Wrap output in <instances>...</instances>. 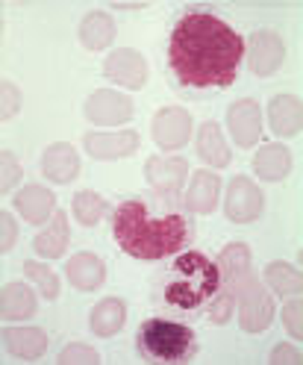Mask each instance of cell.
<instances>
[{"instance_id": "19", "label": "cell", "mask_w": 303, "mask_h": 365, "mask_svg": "<svg viewBox=\"0 0 303 365\" xmlns=\"http://www.w3.org/2000/svg\"><path fill=\"white\" fill-rule=\"evenodd\" d=\"M268 124L277 135H297L303 127V106L294 95H277L268 103Z\"/></svg>"}, {"instance_id": "30", "label": "cell", "mask_w": 303, "mask_h": 365, "mask_svg": "<svg viewBox=\"0 0 303 365\" xmlns=\"http://www.w3.org/2000/svg\"><path fill=\"white\" fill-rule=\"evenodd\" d=\"M59 365H101V354L88 348L86 341H71L68 348H62Z\"/></svg>"}, {"instance_id": "20", "label": "cell", "mask_w": 303, "mask_h": 365, "mask_svg": "<svg viewBox=\"0 0 303 365\" xmlns=\"http://www.w3.org/2000/svg\"><path fill=\"white\" fill-rule=\"evenodd\" d=\"M15 210L21 212V218H27L30 224H44L51 215H53V207H56V197L51 189L44 186H27L15 195Z\"/></svg>"}, {"instance_id": "25", "label": "cell", "mask_w": 303, "mask_h": 365, "mask_svg": "<svg viewBox=\"0 0 303 365\" xmlns=\"http://www.w3.org/2000/svg\"><path fill=\"white\" fill-rule=\"evenodd\" d=\"M124 318H127V307L121 298H106L101 301L88 315V324H91V333L101 336V339H109L115 336L121 327H124Z\"/></svg>"}, {"instance_id": "2", "label": "cell", "mask_w": 303, "mask_h": 365, "mask_svg": "<svg viewBox=\"0 0 303 365\" xmlns=\"http://www.w3.org/2000/svg\"><path fill=\"white\" fill-rule=\"evenodd\" d=\"M112 236L133 259H168L192 239V215L180 210L177 197H162V203L127 197L112 212Z\"/></svg>"}, {"instance_id": "18", "label": "cell", "mask_w": 303, "mask_h": 365, "mask_svg": "<svg viewBox=\"0 0 303 365\" xmlns=\"http://www.w3.org/2000/svg\"><path fill=\"white\" fill-rule=\"evenodd\" d=\"M4 345L12 356L33 362L48 351V333L38 327H6L4 330Z\"/></svg>"}, {"instance_id": "23", "label": "cell", "mask_w": 303, "mask_h": 365, "mask_svg": "<svg viewBox=\"0 0 303 365\" xmlns=\"http://www.w3.org/2000/svg\"><path fill=\"white\" fill-rule=\"evenodd\" d=\"M197 156L212 168H227L232 163L230 148L224 142V133H221V127L215 121H206L200 127V133H197Z\"/></svg>"}, {"instance_id": "7", "label": "cell", "mask_w": 303, "mask_h": 365, "mask_svg": "<svg viewBox=\"0 0 303 365\" xmlns=\"http://www.w3.org/2000/svg\"><path fill=\"white\" fill-rule=\"evenodd\" d=\"M83 112L91 124L118 127V124H127L133 118V101H130V95H124V91L98 88L95 95H88V101L83 103Z\"/></svg>"}, {"instance_id": "31", "label": "cell", "mask_w": 303, "mask_h": 365, "mask_svg": "<svg viewBox=\"0 0 303 365\" xmlns=\"http://www.w3.org/2000/svg\"><path fill=\"white\" fill-rule=\"evenodd\" d=\"M0 165H4V174H0V195H9L15 182H21V165L12 150L0 153Z\"/></svg>"}, {"instance_id": "8", "label": "cell", "mask_w": 303, "mask_h": 365, "mask_svg": "<svg viewBox=\"0 0 303 365\" xmlns=\"http://www.w3.org/2000/svg\"><path fill=\"white\" fill-rule=\"evenodd\" d=\"M189 174V163L180 156H150L145 163V180L153 195L162 197H180V189Z\"/></svg>"}, {"instance_id": "4", "label": "cell", "mask_w": 303, "mask_h": 365, "mask_svg": "<svg viewBox=\"0 0 303 365\" xmlns=\"http://www.w3.org/2000/svg\"><path fill=\"white\" fill-rule=\"evenodd\" d=\"M221 286V265L200 254V250H185L171 265V271L162 277L159 294L162 304H168L171 309L180 312H195L206 307L215 298V292Z\"/></svg>"}, {"instance_id": "5", "label": "cell", "mask_w": 303, "mask_h": 365, "mask_svg": "<svg viewBox=\"0 0 303 365\" xmlns=\"http://www.w3.org/2000/svg\"><path fill=\"white\" fill-rule=\"evenodd\" d=\"M135 351L145 362H189L197 354V336L174 318H148L138 324Z\"/></svg>"}, {"instance_id": "29", "label": "cell", "mask_w": 303, "mask_h": 365, "mask_svg": "<svg viewBox=\"0 0 303 365\" xmlns=\"http://www.w3.org/2000/svg\"><path fill=\"white\" fill-rule=\"evenodd\" d=\"M232 309H236V294H232V289L221 280L215 298L206 304V318H209L212 324H227L230 315H232Z\"/></svg>"}, {"instance_id": "26", "label": "cell", "mask_w": 303, "mask_h": 365, "mask_svg": "<svg viewBox=\"0 0 303 365\" xmlns=\"http://www.w3.org/2000/svg\"><path fill=\"white\" fill-rule=\"evenodd\" d=\"M265 283L279 294V298H300V292H303L300 268H294L292 262H271L265 268Z\"/></svg>"}, {"instance_id": "13", "label": "cell", "mask_w": 303, "mask_h": 365, "mask_svg": "<svg viewBox=\"0 0 303 365\" xmlns=\"http://www.w3.org/2000/svg\"><path fill=\"white\" fill-rule=\"evenodd\" d=\"M86 153L101 163H112V159H124L138 148V133L135 130H118V133H86L83 142Z\"/></svg>"}, {"instance_id": "17", "label": "cell", "mask_w": 303, "mask_h": 365, "mask_svg": "<svg viewBox=\"0 0 303 365\" xmlns=\"http://www.w3.org/2000/svg\"><path fill=\"white\" fill-rule=\"evenodd\" d=\"M36 292L27 283H6L0 289V315L4 322H27L36 315Z\"/></svg>"}, {"instance_id": "27", "label": "cell", "mask_w": 303, "mask_h": 365, "mask_svg": "<svg viewBox=\"0 0 303 365\" xmlns=\"http://www.w3.org/2000/svg\"><path fill=\"white\" fill-rule=\"evenodd\" d=\"M71 210H74V218L83 224V227H98L103 212H106V200L98 195V192H77L74 200H71Z\"/></svg>"}, {"instance_id": "24", "label": "cell", "mask_w": 303, "mask_h": 365, "mask_svg": "<svg viewBox=\"0 0 303 365\" xmlns=\"http://www.w3.org/2000/svg\"><path fill=\"white\" fill-rule=\"evenodd\" d=\"M115 38V21L109 12H88L80 24V41L86 51H106Z\"/></svg>"}, {"instance_id": "28", "label": "cell", "mask_w": 303, "mask_h": 365, "mask_svg": "<svg viewBox=\"0 0 303 365\" xmlns=\"http://www.w3.org/2000/svg\"><path fill=\"white\" fill-rule=\"evenodd\" d=\"M24 274L38 286V292H41L44 301H56V298H59V277H56V274H53L48 265L30 259V262H24Z\"/></svg>"}, {"instance_id": "6", "label": "cell", "mask_w": 303, "mask_h": 365, "mask_svg": "<svg viewBox=\"0 0 303 365\" xmlns=\"http://www.w3.org/2000/svg\"><path fill=\"white\" fill-rule=\"evenodd\" d=\"M265 207V197L262 189L256 186L253 180H247L245 174L232 177L230 186H227V197H224V215L236 224H250L262 215Z\"/></svg>"}, {"instance_id": "16", "label": "cell", "mask_w": 303, "mask_h": 365, "mask_svg": "<svg viewBox=\"0 0 303 365\" xmlns=\"http://www.w3.org/2000/svg\"><path fill=\"white\" fill-rule=\"evenodd\" d=\"M221 197V180L212 171H197L185 192V210L195 215H212Z\"/></svg>"}, {"instance_id": "3", "label": "cell", "mask_w": 303, "mask_h": 365, "mask_svg": "<svg viewBox=\"0 0 303 365\" xmlns=\"http://www.w3.org/2000/svg\"><path fill=\"white\" fill-rule=\"evenodd\" d=\"M218 265H221V280L236 294L242 330L245 333L268 330L271 318H274V301H271V292L262 286V280L253 274L250 247L245 242H230L221 250Z\"/></svg>"}, {"instance_id": "1", "label": "cell", "mask_w": 303, "mask_h": 365, "mask_svg": "<svg viewBox=\"0 0 303 365\" xmlns=\"http://www.w3.org/2000/svg\"><path fill=\"white\" fill-rule=\"evenodd\" d=\"M245 59V38L224 18L185 12L168 41L171 74L185 88H227Z\"/></svg>"}, {"instance_id": "34", "label": "cell", "mask_w": 303, "mask_h": 365, "mask_svg": "<svg viewBox=\"0 0 303 365\" xmlns=\"http://www.w3.org/2000/svg\"><path fill=\"white\" fill-rule=\"evenodd\" d=\"M0 224H4V242H0V250H4V254H9L12 245H15V239H18V224L12 221L9 212H0Z\"/></svg>"}, {"instance_id": "32", "label": "cell", "mask_w": 303, "mask_h": 365, "mask_svg": "<svg viewBox=\"0 0 303 365\" xmlns=\"http://www.w3.org/2000/svg\"><path fill=\"white\" fill-rule=\"evenodd\" d=\"M283 324H286V333L294 336V341L303 339V304H300V298H294V301L286 304V309H283Z\"/></svg>"}, {"instance_id": "22", "label": "cell", "mask_w": 303, "mask_h": 365, "mask_svg": "<svg viewBox=\"0 0 303 365\" xmlns=\"http://www.w3.org/2000/svg\"><path fill=\"white\" fill-rule=\"evenodd\" d=\"M68 239H71V230H68V215L59 210V212H53L48 230H41L33 239V250H36V257H41V259H59L65 254V247H68Z\"/></svg>"}, {"instance_id": "12", "label": "cell", "mask_w": 303, "mask_h": 365, "mask_svg": "<svg viewBox=\"0 0 303 365\" xmlns=\"http://www.w3.org/2000/svg\"><path fill=\"white\" fill-rule=\"evenodd\" d=\"M227 130L239 148H253L262 135V109L256 101H236L227 112Z\"/></svg>"}, {"instance_id": "21", "label": "cell", "mask_w": 303, "mask_h": 365, "mask_svg": "<svg viewBox=\"0 0 303 365\" xmlns=\"http://www.w3.org/2000/svg\"><path fill=\"white\" fill-rule=\"evenodd\" d=\"M253 171L260 180L279 182L286 180L292 171V153L286 145H262L253 156Z\"/></svg>"}, {"instance_id": "9", "label": "cell", "mask_w": 303, "mask_h": 365, "mask_svg": "<svg viewBox=\"0 0 303 365\" xmlns=\"http://www.w3.org/2000/svg\"><path fill=\"white\" fill-rule=\"evenodd\" d=\"M150 133L162 150H177L192 135V115L183 106H162L150 121Z\"/></svg>"}, {"instance_id": "14", "label": "cell", "mask_w": 303, "mask_h": 365, "mask_svg": "<svg viewBox=\"0 0 303 365\" xmlns=\"http://www.w3.org/2000/svg\"><path fill=\"white\" fill-rule=\"evenodd\" d=\"M41 174L51 182H74L80 174V153L74 145L56 142L41 153Z\"/></svg>"}, {"instance_id": "15", "label": "cell", "mask_w": 303, "mask_h": 365, "mask_svg": "<svg viewBox=\"0 0 303 365\" xmlns=\"http://www.w3.org/2000/svg\"><path fill=\"white\" fill-rule=\"evenodd\" d=\"M65 277L71 280V286L80 289V292H95L106 280V265H103V259L98 254L80 250V254H74L71 259L65 262Z\"/></svg>"}, {"instance_id": "10", "label": "cell", "mask_w": 303, "mask_h": 365, "mask_svg": "<svg viewBox=\"0 0 303 365\" xmlns=\"http://www.w3.org/2000/svg\"><path fill=\"white\" fill-rule=\"evenodd\" d=\"M245 51H247V68L256 77H271L286 59L283 38L271 30H256L245 44Z\"/></svg>"}, {"instance_id": "11", "label": "cell", "mask_w": 303, "mask_h": 365, "mask_svg": "<svg viewBox=\"0 0 303 365\" xmlns=\"http://www.w3.org/2000/svg\"><path fill=\"white\" fill-rule=\"evenodd\" d=\"M103 74L106 80H112L115 86H121V88H145L148 83V62L145 56L133 51V48H118V51H112L103 62Z\"/></svg>"}, {"instance_id": "35", "label": "cell", "mask_w": 303, "mask_h": 365, "mask_svg": "<svg viewBox=\"0 0 303 365\" xmlns=\"http://www.w3.org/2000/svg\"><path fill=\"white\" fill-rule=\"evenodd\" d=\"M268 359H271L274 365H277V362H292V365H294V362H300V351H297L294 345H277Z\"/></svg>"}, {"instance_id": "33", "label": "cell", "mask_w": 303, "mask_h": 365, "mask_svg": "<svg viewBox=\"0 0 303 365\" xmlns=\"http://www.w3.org/2000/svg\"><path fill=\"white\" fill-rule=\"evenodd\" d=\"M18 109H21V91L12 80H4V106H0V118L9 121L18 115Z\"/></svg>"}]
</instances>
